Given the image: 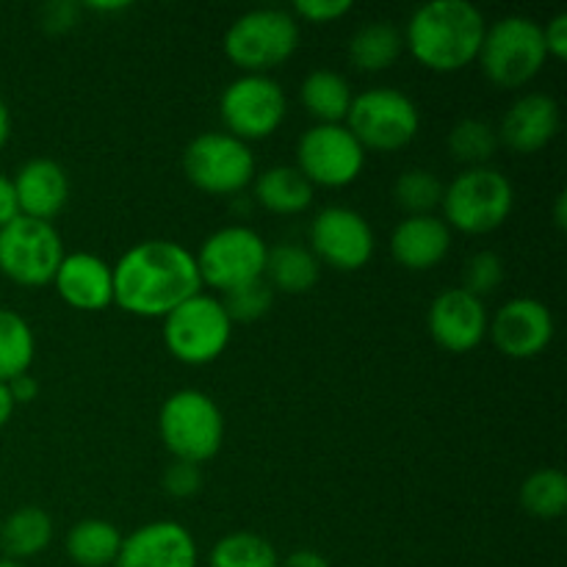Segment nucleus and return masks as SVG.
<instances>
[{
  "label": "nucleus",
  "mask_w": 567,
  "mask_h": 567,
  "mask_svg": "<svg viewBox=\"0 0 567 567\" xmlns=\"http://www.w3.org/2000/svg\"><path fill=\"white\" fill-rule=\"evenodd\" d=\"M225 133L244 144L264 142L286 122L288 100L280 83L269 75H238L219 97Z\"/></svg>",
  "instance_id": "obj_12"
},
{
  "label": "nucleus",
  "mask_w": 567,
  "mask_h": 567,
  "mask_svg": "<svg viewBox=\"0 0 567 567\" xmlns=\"http://www.w3.org/2000/svg\"><path fill=\"white\" fill-rule=\"evenodd\" d=\"M199 548L177 520H153L122 537L114 567H197Z\"/></svg>",
  "instance_id": "obj_17"
},
{
  "label": "nucleus",
  "mask_w": 567,
  "mask_h": 567,
  "mask_svg": "<svg viewBox=\"0 0 567 567\" xmlns=\"http://www.w3.org/2000/svg\"><path fill=\"white\" fill-rule=\"evenodd\" d=\"M111 269L114 305L138 319H166L177 305L203 293L197 258L169 238L133 244Z\"/></svg>",
  "instance_id": "obj_1"
},
{
  "label": "nucleus",
  "mask_w": 567,
  "mask_h": 567,
  "mask_svg": "<svg viewBox=\"0 0 567 567\" xmlns=\"http://www.w3.org/2000/svg\"><path fill=\"white\" fill-rule=\"evenodd\" d=\"M343 125L363 144V150L393 153L404 150L421 127V111L404 92L391 86L365 89L354 94Z\"/></svg>",
  "instance_id": "obj_7"
},
{
  "label": "nucleus",
  "mask_w": 567,
  "mask_h": 567,
  "mask_svg": "<svg viewBox=\"0 0 567 567\" xmlns=\"http://www.w3.org/2000/svg\"><path fill=\"white\" fill-rule=\"evenodd\" d=\"M53 540V520L42 507H20L0 520V551L6 559L25 563L48 551Z\"/></svg>",
  "instance_id": "obj_24"
},
{
  "label": "nucleus",
  "mask_w": 567,
  "mask_h": 567,
  "mask_svg": "<svg viewBox=\"0 0 567 567\" xmlns=\"http://www.w3.org/2000/svg\"><path fill=\"white\" fill-rule=\"evenodd\" d=\"M302 105L313 116L316 125H343L352 105V86L336 70H313L299 89Z\"/></svg>",
  "instance_id": "obj_25"
},
{
  "label": "nucleus",
  "mask_w": 567,
  "mask_h": 567,
  "mask_svg": "<svg viewBox=\"0 0 567 567\" xmlns=\"http://www.w3.org/2000/svg\"><path fill=\"white\" fill-rule=\"evenodd\" d=\"M221 305H225L233 324H236V321L249 324V321H258L269 313L271 305H275V291L269 288V282L258 280L249 282V286L236 288V291H227Z\"/></svg>",
  "instance_id": "obj_33"
},
{
  "label": "nucleus",
  "mask_w": 567,
  "mask_h": 567,
  "mask_svg": "<svg viewBox=\"0 0 567 567\" xmlns=\"http://www.w3.org/2000/svg\"><path fill=\"white\" fill-rule=\"evenodd\" d=\"M183 172L199 192L233 197L255 181V155L249 144L225 131L199 133L183 150Z\"/></svg>",
  "instance_id": "obj_10"
},
{
  "label": "nucleus",
  "mask_w": 567,
  "mask_h": 567,
  "mask_svg": "<svg viewBox=\"0 0 567 567\" xmlns=\"http://www.w3.org/2000/svg\"><path fill=\"white\" fill-rule=\"evenodd\" d=\"M9 391H11V399H14V404H28V402H33V399H37L39 382L33 380L31 374L14 377V380L9 382Z\"/></svg>",
  "instance_id": "obj_40"
},
{
  "label": "nucleus",
  "mask_w": 567,
  "mask_h": 567,
  "mask_svg": "<svg viewBox=\"0 0 567 567\" xmlns=\"http://www.w3.org/2000/svg\"><path fill=\"white\" fill-rule=\"evenodd\" d=\"M37 358V338L20 313L0 308V382H11L31 371Z\"/></svg>",
  "instance_id": "obj_28"
},
{
  "label": "nucleus",
  "mask_w": 567,
  "mask_h": 567,
  "mask_svg": "<svg viewBox=\"0 0 567 567\" xmlns=\"http://www.w3.org/2000/svg\"><path fill=\"white\" fill-rule=\"evenodd\" d=\"M158 435L172 457L203 465L214 460L225 443V415L208 393L183 388L161 404Z\"/></svg>",
  "instance_id": "obj_4"
},
{
  "label": "nucleus",
  "mask_w": 567,
  "mask_h": 567,
  "mask_svg": "<svg viewBox=\"0 0 567 567\" xmlns=\"http://www.w3.org/2000/svg\"><path fill=\"white\" fill-rule=\"evenodd\" d=\"M266 255H269V244L258 230L247 225H227L210 233L194 258H197L203 286L227 293L264 280Z\"/></svg>",
  "instance_id": "obj_9"
},
{
  "label": "nucleus",
  "mask_w": 567,
  "mask_h": 567,
  "mask_svg": "<svg viewBox=\"0 0 567 567\" xmlns=\"http://www.w3.org/2000/svg\"><path fill=\"white\" fill-rule=\"evenodd\" d=\"M393 199L408 216H430L441 208L443 183L430 169H408L393 183Z\"/></svg>",
  "instance_id": "obj_32"
},
{
  "label": "nucleus",
  "mask_w": 567,
  "mask_h": 567,
  "mask_svg": "<svg viewBox=\"0 0 567 567\" xmlns=\"http://www.w3.org/2000/svg\"><path fill=\"white\" fill-rule=\"evenodd\" d=\"M17 216H20V208H17L14 186H11V177L0 172V227H6Z\"/></svg>",
  "instance_id": "obj_39"
},
{
  "label": "nucleus",
  "mask_w": 567,
  "mask_h": 567,
  "mask_svg": "<svg viewBox=\"0 0 567 567\" xmlns=\"http://www.w3.org/2000/svg\"><path fill=\"white\" fill-rule=\"evenodd\" d=\"M565 203H567L565 192H559V194H557V205H554V221H557L559 230H563L565 221H567V216H565Z\"/></svg>",
  "instance_id": "obj_44"
},
{
  "label": "nucleus",
  "mask_w": 567,
  "mask_h": 567,
  "mask_svg": "<svg viewBox=\"0 0 567 567\" xmlns=\"http://www.w3.org/2000/svg\"><path fill=\"white\" fill-rule=\"evenodd\" d=\"M504 280V260L502 255L491 252V249H482V252L471 255L468 264L463 271V288L474 297H487V293L496 291Z\"/></svg>",
  "instance_id": "obj_34"
},
{
  "label": "nucleus",
  "mask_w": 567,
  "mask_h": 567,
  "mask_svg": "<svg viewBox=\"0 0 567 567\" xmlns=\"http://www.w3.org/2000/svg\"><path fill=\"white\" fill-rule=\"evenodd\" d=\"M255 199L260 208L277 216H297L313 205V192L308 177L297 166H271L252 181Z\"/></svg>",
  "instance_id": "obj_22"
},
{
  "label": "nucleus",
  "mask_w": 567,
  "mask_h": 567,
  "mask_svg": "<svg viewBox=\"0 0 567 567\" xmlns=\"http://www.w3.org/2000/svg\"><path fill=\"white\" fill-rule=\"evenodd\" d=\"M86 9L103 11V14H105V11H125L127 3H122V0H120V3H86Z\"/></svg>",
  "instance_id": "obj_45"
},
{
  "label": "nucleus",
  "mask_w": 567,
  "mask_h": 567,
  "mask_svg": "<svg viewBox=\"0 0 567 567\" xmlns=\"http://www.w3.org/2000/svg\"><path fill=\"white\" fill-rule=\"evenodd\" d=\"M487 316L485 302L465 288H446L437 293L426 313V330L432 341L452 354H465L480 347L487 338Z\"/></svg>",
  "instance_id": "obj_16"
},
{
  "label": "nucleus",
  "mask_w": 567,
  "mask_h": 567,
  "mask_svg": "<svg viewBox=\"0 0 567 567\" xmlns=\"http://www.w3.org/2000/svg\"><path fill=\"white\" fill-rule=\"evenodd\" d=\"M374 230L369 219L347 205L321 208L310 221V252L336 271H358L374 258Z\"/></svg>",
  "instance_id": "obj_14"
},
{
  "label": "nucleus",
  "mask_w": 567,
  "mask_h": 567,
  "mask_svg": "<svg viewBox=\"0 0 567 567\" xmlns=\"http://www.w3.org/2000/svg\"><path fill=\"white\" fill-rule=\"evenodd\" d=\"M221 48L244 75H266L297 53L299 20L286 9H252L230 22Z\"/></svg>",
  "instance_id": "obj_5"
},
{
  "label": "nucleus",
  "mask_w": 567,
  "mask_h": 567,
  "mask_svg": "<svg viewBox=\"0 0 567 567\" xmlns=\"http://www.w3.org/2000/svg\"><path fill=\"white\" fill-rule=\"evenodd\" d=\"M365 166V150L347 125H313L297 144V169L310 186L347 188Z\"/></svg>",
  "instance_id": "obj_13"
},
{
  "label": "nucleus",
  "mask_w": 567,
  "mask_h": 567,
  "mask_svg": "<svg viewBox=\"0 0 567 567\" xmlns=\"http://www.w3.org/2000/svg\"><path fill=\"white\" fill-rule=\"evenodd\" d=\"M485 14L468 0H432L419 6L404 28V48L432 72H457L480 59Z\"/></svg>",
  "instance_id": "obj_2"
},
{
  "label": "nucleus",
  "mask_w": 567,
  "mask_h": 567,
  "mask_svg": "<svg viewBox=\"0 0 567 567\" xmlns=\"http://www.w3.org/2000/svg\"><path fill=\"white\" fill-rule=\"evenodd\" d=\"M554 316L546 302L535 297H515L498 308L487 324L493 347L513 360H532L554 341Z\"/></svg>",
  "instance_id": "obj_15"
},
{
  "label": "nucleus",
  "mask_w": 567,
  "mask_h": 567,
  "mask_svg": "<svg viewBox=\"0 0 567 567\" xmlns=\"http://www.w3.org/2000/svg\"><path fill=\"white\" fill-rule=\"evenodd\" d=\"M208 567H280L277 548L255 532H233L216 540Z\"/></svg>",
  "instance_id": "obj_29"
},
{
  "label": "nucleus",
  "mask_w": 567,
  "mask_h": 567,
  "mask_svg": "<svg viewBox=\"0 0 567 567\" xmlns=\"http://www.w3.org/2000/svg\"><path fill=\"white\" fill-rule=\"evenodd\" d=\"M14 399H11V391H9V382H0V430H3L6 424L11 421V415H14Z\"/></svg>",
  "instance_id": "obj_42"
},
{
  "label": "nucleus",
  "mask_w": 567,
  "mask_h": 567,
  "mask_svg": "<svg viewBox=\"0 0 567 567\" xmlns=\"http://www.w3.org/2000/svg\"><path fill=\"white\" fill-rule=\"evenodd\" d=\"M520 507L540 520L563 518L567 509V476L557 468H540L520 485Z\"/></svg>",
  "instance_id": "obj_30"
},
{
  "label": "nucleus",
  "mask_w": 567,
  "mask_h": 567,
  "mask_svg": "<svg viewBox=\"0 0 567 567\" xmlns=\"http://www.w3.org/2000/svg\"><path fill=\"white\" fill-rule=\"evenodd\" d=\"M452 249V230L441 216H404L391 236V252L408 271H430Z\"/></svg>",
  "instance_id": "obj_21"
},
{
  "label": "nucleus",
  "mask_w": 567,
  "mask_h": 567,
  "mask_svg": "<svg viewBox=\"0 0 567 567\" xmlns=\"http://www.w3.org/2000/svg\"><path fill=\"white\" fill-rule=\"evenodd\" d=\"M559 127H563V114L557 100L551 94L529 92L509 105L496 133L498 144L518 155H532L548 147L557 138Z\"/></svg>",
  "instance_id": "obj_18"
},
{
  "label": "nucleus",
  "mask_w": 567,
  "mask_h": 567,
  "mask_svg": "<svg viewBox=\"0 0 567 567\" xmlns=\"http://www.w3.org/2000/svg\"><path fill=\"white\" fill-rule=\"evenodd\" d=\"M64 546L78 567H111L120 557L122 532L111 520L89 518L66 532Z\"/></svg>",
  "instance_id": "obj_26"
},
{
  "label": "nucleus",
  "mask_w": 567,
  "mask_h": 567,
  "mask_svg": "<svg viewBox=\"0 0 567 567\" xmlns=\"http://www.w3.org/2000/svg\"><path fill=\"white\" fill-rule=\"evenodd\" d=\"M53 286L59 297L75 310L94 313V310H105L109 305H114V269L100 255H64L53 277Z\"/></svg>",
  "instance_id": "obj_19"
},
{
  "label": "nucleus",
  "mask_w": 567,
  "mask_h": 567,
  "mask_svg": "<svg viewBox=\"0 0 567 567\" xmlns=\"http://www.w3.org/2000/svg\"><path fill=\"white\" fill-rule=\"evenodd\" d=\"M78 20V6L70 0H53L42 9V28L48 33H66Z\"/></svg>",
  "instance_id": "obj_37"
},
{
  "label": "nucleus",
  "mask_w": 567,
  "mask_h": 567,
  "mask_svg": "<svg viewBox=\"0 0 567 567\" xmlns=\"http://www.w3.org/2000/svg\"><path fill=\"white\" fill-rule=\"evenodd\" d=\"M319 277L321 264L308 247H299V244H277V247H269L264 280L269 282L271 291L291 293V297L308 293L310 288H316Z\"/></svg>",
  "instance_id": "obj_23"
},
{
  "label": "nucleus",
  "mask_w": 567,
  "mask_h": 567,
  "mask_svg": "<svg viewBox=\"0 0 567 567\" xmlns=\"http://www.w3.org/2000/svg\"><path fill=\"white\" fill-rule=\"evenodd\" d=\"M11 186H14L20 216L31 219L53 221L70 199V177L53 158H31L22 164L20 172L11 177Z\"/></svg>",
  "instance_id": "obj_20"
},
{
  "label": "nucleus",
  "mask_w": 567,
  "mask_h": 567,
  "mask_svg": "<svg viewBox=\"0 0 567 567\" xmlns=\"http://www.w3.org/2000/svg\"><path fill=\"white\" fill-rule=\"evenodd\" d=\"M349 11H352L349 0H297L291 14L316 22V25H330V22H338L341 17H347Z\"/></svg>",
  "instance_id": "obj_36"
},
{
  "label": "nucleus",
  "mask_w": 567,
  "mask_h": 567,
  "mask_svg": "<svg viewBox=\"0 0 567 567\" xmlns=\"http://www.w3.org/2000/svg\"><path fill=\"white\" fill-rule=\"evenodd\" d=\"M548 53L543 25L532 17L509 14L487 25L480 64L487 81L498 89H520L540 75Z\"/></svg>",
  "instance_id": "obj_6"
},
{
  "label": "nucleus",
  "mask_w": 567,
  "mask_h": 567,
  "mask_svg": "<svg viewBox=\"0 0 567 567\" xmlns=\"http://www.w3.org/2000/svg\"><path fill=\"white\" fill-rule=\"evenodd\" d=\"M233 338V321L221 299L197 293L177 305L164 319V343L186 365H208L225 354Z\"/></svg>",
  "instance_id": "obj_8"
},
{
  "label": "nucleus",
  "mask_w": 567,
  "mask_h": 567,
  "mask_svg": "<svg viewBox=\"0 0 567 567\" xmlns=\"http://www.w3.org/2000/svg\"><path fill=\"white\" fill-rule=\"evenodd\" d=\"M199 487H203V471L194 463H175L164 471V491L169 493L172 498H192L197 496Z\"/></svg>",
  "instance_id": "obj_35"
},
{
  "label": "nucleus",
  "mask_w": 567,
  "mask_h": 567,
  "mask_svg": "<svg viewBox=\"0 0 567 567\" xmlns=\"http://www.w3.org/2000/svg\"><path fill=\"white\" fill-rule=\"evenodd\" d=\"M9 136H11V111L9 105L3 103V97H0V147H6Z\"/></svg>",
  "instance_id": "obj_43"
},
{
  "label": "nucleus",
  "mask_w": 567,
  "mask_h": 567,
  "mask_svg": "<svg viewBox=\"0 0 567 567\" xmlns=\"http://www.w3.org/2000/svg\"><path fill=\"white\" fill-rule=\"evenodd\" d=\"M64 260V241L53 221L17 216L0 227V271L22 288L53 282Z\"/></svg>",
  "instance_id": "obj_11"
},
{
  "label": "nucleus",
  "mask_w": 567,
  "mask_h": 567,
  "mask_svg": "<svg viewBox=\"0 0 567 567\" xmlns=\"http://www.w3.org/2000/svg\"><path fill=\"white\" fill-rule=\"evenodd\" d=\"M498 133L491 122L485 120H463L449 133V153L454 161L471 166H487V161L496 155Z\"/></svg>",
  "instance_id": "obj_31"
},
{
  "label": "nucleus",
  "mask_w": 567,
  "mask_h": 567,
  "mask_svg": "<svg viewBox=\"0 0 567 567\" xmlns=\"http://www.w3.org/2000/svg\"><path fill=\"white\" fill-rule=\"evenodd\" d=\"M449 230L485 236L498 230L515 208V188L504 172L493 166H471L443 186L441 199Z\"/></svg>",
  "instance_id": "obj_3"
},
{
  "label": "nucleus",
  "mask_w": 567,
  "mask_h": 567,
  "mask_svg": "<svg viewBox=\"0 0 567 567\" xmlns=\"http://www.w3.org/2000/svg\"><path fill=\"white\" fill-rule=\"evenodd\" d=\"M280 567H332L321 557L319 551H310V548H302V551H293L282 559Z\"/></svg>",
  "instance_id": "obj_41"
},
{
  "label": "nucleus",
  "mask_w": 567,
  "mask_h": 567,
  "mask_svg": "<svg viewBox=\"0 0 567 567\" xmlns=\"http://www.w3.org/2000/svg\"><path fill=\"white\" fill-rule=\"evenodd\" d=\"M404 50V37L391 22H365L349 39V61L363 72H382Z\"/></svg>",
  "instance_id": "obj_27"
},
{
  "label": "nucleus",
  "mask_w": 567,
  "mask_h": 567,
  "mask_svg": "<svg viewBox=\"0 0 567 567\" xmlns=\"http://www.w3.org/2000/svg\"><path fill=\"white\" fill-rule=\"evenodd\" d=\"M0 567H25L22 563H14V559H0Z\"/></svg>",
  "instance_id": "obj_46"
},
{
  "label": "nucleus",
  "mask_w": 567,
  "mask_h": 567,
  "mask_svg": "<svg viewBox=\"0 0 567 567\" xmlns=\"http://www.w3.org/2000/svg\"><path fill=\"white\" fill-rule=\"evenodd\" d=\"M543 42H546L548 59L563 61L567 55V14L559 11L543 25Z\"/></svg>",
  "instance_id": "obj_38"
}]
</instances>
